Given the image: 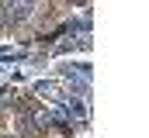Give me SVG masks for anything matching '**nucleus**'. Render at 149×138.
<instances>
[{"instance_id":"nucleus-1","label":"nucleus","mask_w":149,"mask_h":138,"mask_svg":"<svg viewBox=\"0 0 149 138\" xmlns=\"http://www.w3.org/2000/svg\"><path fill=\"white\" fill-rule=\"evenodd\" d=\"M17 107H0V135H17Z\"/></svg>"},{"instance_id":"nucleus-2","label":"nucleus","mask_w":149,"mask_h":138,"mask_svg":"<svg viewBox=\"0 0 149 138\" xmlns=\"http://www.w3.org/2000/svg\"><path fill=\"white\" fill-rule=\"evenodd\" d=\"M7 31L14 34V38H17V41H31V38H35V28H31V24H14V28H7Z\"/></svg>"},{"instance_id":"nucleus-3","label":"nucleus","mask_w":149,"mask_h":138,"mask_svg":"<svg viewBox=\"0 0 149 138\" xmlns=\"http://www.w3.org/2000/svg\"><path fill=\"white\" fill-rule=\"evenodd\" d=\"M3 34H7V21L0 17V38H3Z\"/></svg>"}]
</instances>
